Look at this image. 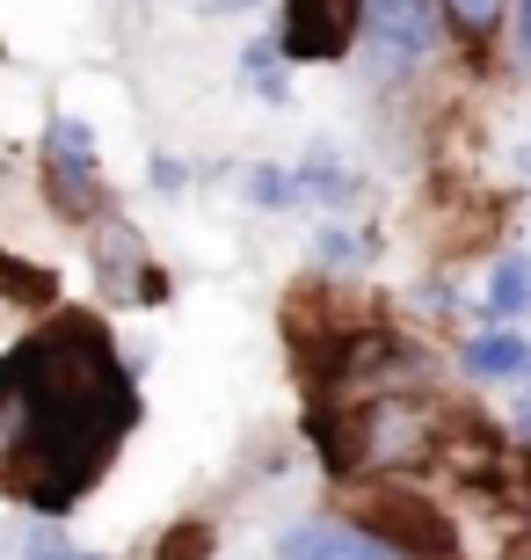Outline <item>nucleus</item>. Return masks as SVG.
<instances>
[{"label":"nucleus","mask_w":531,"mask_h":560,"mask_svg":"<svg viewBox=\"0 0 531 560\" xmlns=\"http://www.w3.org/2000/svg\"><path fill=\"white\" fill-rule=\"evenodd\" d=\"M139 394L95 320H51L0 364V488L37 510H66L95 488Z\"/></svg>","instance_id":"1"},{"label":"nucleus","mask_w":531,"mask_h":560,"mask_svg":"<svg viewBox=\"0 0 531 560\" xmlns=\"http://www.w3.org/2000/svg\"><path fill=\"white\" fill-rule=\"evenodd\" d=\"M365 44H371V66L379 73H408V66L429 59V44H437V15H429V0H365Z\"/></svg>","instance_id":"4"},{"label":"nucleus","mask_w":531,"mask_h":560,"mask_svg":"<svg viewBox=\"0 0 531 560\" xmlns=\"http://www.w3.org/2000/svg\"><path fill=\"white\" fill-rule=\"evenodd\" d=\"M517 22H524V51H531V0H517Z\"/></svg>","instance_id":"15"},{"label":"nucleus","mask_w":531,"mask_h":560,"mask_svg":"<svg viewBox=\"0 0 531 560\" xmlns=\"http://www.w3.org/2000/svg\"><path fill=\"white\" fill-rule=\"evenodd\" d=\"M30 560H95V553H73V546H59V539H37Z\"/></svg>","instance_id":"13"},{"label":"nucleus","mask_w":531,"mask_h":560,"mask_svg":"<svg viewBox=\"0 0 531 560\" xmlns=\"http://www.w3.org/2000/svg\"><path fill=\"white\" fill-rule=\"evenodd\" d=\"M365 22V0H285V51L291 59H343Z\"/></svg>","instance_id":"5"},{"label":"nucleus","mask_w":531,"mask_h":560,"mask_svg":"<svg viewBox=\"0 0 531 560\" xmlns=\"http://www.w3.org/2000/svg\"><path fill=\"white\" fill-rule=\"evenodd\" d=\"M241 73H247L255 88H263L269 103H285V81H277V44H255V51L241 59Z\"/></svg>","instance_id":"12"},{"label":"nucleus","mask_w":531,"mask_h":560,"mask_svg":"<svg viewBox=\"0 0 531 560\" xmlns=\"http://www.w3.org/2000/svg\"><path fill=\"white\" fill-rule=\"evenodd\" d=\"M503 8H510V0H445L451 30H459L466 44H488V37H495V22H503Z\"/></svg>","instance_id":"10"},{"label":"nucleus","mask_w":531,"mask_h":560,"mask_svg":"<svg viewBox=\"0 0 531 560\" xmlns=\"http://www.w3.org/2000/svg\"><path fill=\"white\" fill-rule=\"evenodd\" d=\"M321 255H327V262H349V255H357V241H349V233H327Z\"/></svg>","instance_id":"14"},{"label":"nucleus","mask_w":531,"mask_h":560,"mask_svg":"<svg viewBox=\"0 0 531 560\" xmlns=\"http://www.w3.org/2000/svg\"><path fill=\"white\" fill-rule=\"evenodd\" d=\"M488 313H495V320H517V313H531V255L495 262V277H488Z\"/></svg>","instance_id":"8"},{"label":"nucleus","mask_w":531,"mask_h":560,"mask_svg":"<svg viewBox=\"0 0 531 560\" xmlns=\"http://www.w3.org/2000/svg\"><path fill=\"white\" fill-rule=\"evenodd\" d=\"M357 532H371L386 553L451 560V524L437 517L415 488H379V495H365V502H357Z\"/></svg>","instance_id":"2"},{"label":"nucleus","mask_w":531,"mask_h":560,"mask_svg":"<svg viewBox=\"0 0 531 560\" xmlns=\"http://www.w3.org/2000/svg\"><path fill=\"white\" fill-rule=\"evenodd\" d=\"M44 175H51V197H59L66 219H88L103 205V167H95V131L81 117H51L44 131Z\"/></svg>","instance_id":"3"},{"label":"nucleus","mask_w":531,"mask_h":560,"mask_svg":"<svg viewBox=\"0 0 531 560\" xmlns=\"http://www.w3.org/2000/svg\"><path fill=\"white\" fill-rule=\"evenodd\" d=\"M161 560H211V524H175L161 539Z\"/></svg>","instance_id":"11"},{"label":"nucleus","mask_w":531,"mask_h":560,"mask_svg":"<svg viewBox=\"0 0 531 560\" xmlns=\"http://www.w3.org/2000/svg\"><path fill=\"white\" fill-rule=\"evenodd\" d=\"M466 364L481 378H517L531 364V350H524V335H473V342H466Z\"/></svg>","instance_id":"7"},{"label":"nucleus","mask_w":531,"mask_h":560,"mask_svg":"<svg viewBox=\"0 0 531 560\" xmlns=\"http://www.w3.org/2000/svg\"><path fill=\"white\" fill-rule=\"evenodd\" d=\"M277 560H401L357 524H299L277 539Z\"/></svg>","instance_id":"6"},{"label":"nucleus","mask_w":531,"mask_h":560,"mask_svg":"<svg viewBox=\"0 0 531 560\" xmlns=\"http://www.w3.org/2000/svg\"><path fill=\"white\" fill-rule=\"evenodd\" d=\"M247 197H255L263 211H285V205H299L307 189H299V175H291V167H269V161H255V167H247Z\"/></svg>","instance_id":"9"}]
</instances>
